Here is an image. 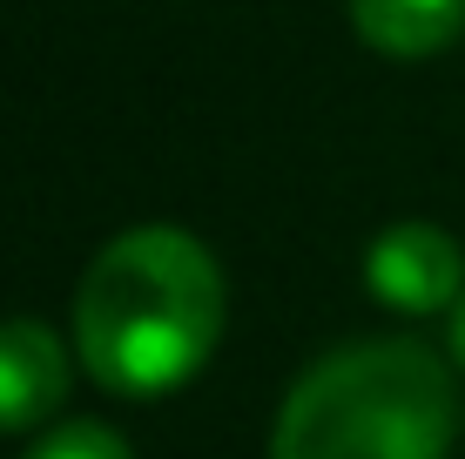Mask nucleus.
Listing matches in <instances>:
<instances>
[{
	"label": "nucleus",
	"instance_id": "1",
	"mask_svg": "<svg viewBox=\"0 0 465 459\" xmlns=\"http://www.w3.org/2000/svg\"><path fill=\"white\" fill-rule=\"evenodd\" d=\"M223 338V271L189 230H128L74 291L82 372L115 399H163Z\"/></svg>",
	"mask_w": 465,
	"mask_h": 459
},
{
	"label": "nucleus",
	"instance_id": "2",
	"mask_svg": "<svg viewBox=\"0 0 465 459\" xmlns=\"http://www.w3.org/2000/svg\"><path fill=\"white\" fill-rule=\"evenodd\" d=\"M452 419V372L411 338H371L291 385L270 459H445Z\"/></svg>",
	"mask_w": 465,
	"mask_h": 459
},
{
	"label": "nucleus",
	"instance_id": "3",
	"mask_svg": "<svg viewBox=\"0 0 465 459\" xmlns=\"http://www.w3.org/2000/svg\"><path fill=\"white\" fill-rule=\"evenodd\" d=\"M364 284L378 304L405 311V318H431L465 297V257L439 224H391L364 257Z\"/></svg>",
	"mask_w": 465,
	"mask_h": 459
},
{
	"label": "nucleus",
	"instance_id": "4",
	"mask_svg": "<svg viewBox=\"0 0 465 459\" xmlns=\"http://www.w3.org/2000/svg\"><path fill=\"white\" fill-rule=\"evenodd\" d=\"M68 399V352L35 318L0 324V433H27Z\"/></svg>",
	"mask_w": 465,
	"mask_h": 459
},
{
	"label": "nucleus",
	"instance_id": "5",
	"mask_svg": "<svg viewBox=\"0 0 465 459\" xmlns=\"http://www.w3.org/2000/svg\"><path fill=\"white\" fill-rule=\"evenodd\" d=\"M351 27L378 47V55H439L459 41L465 0H351Z\"/></svg>",
	"mask_w": 465,
	"mask_h": 459
},
{
	"label": "nucleus",
	"instance_id": "6",
	"mask_svg": "<svg viewBox=\"0 0 465 459\" xmlns=\"http://www.w3.org/2000/svg\"><path fill=\"white\" fill-rule=\"evenodd\" d=\"M27 459H135L122 446V433L115 425H94V419H82V425H61V433H47Z\"/></svg>",
	"mask_w": 465,
	"mask_h": 459
},
{
	"label": "nucleus",
	"instance_id": "7",
	"mask_svg": "<svg viewBox=\"0 0 465 459\" xmlns=\"http://www.w3.org/2000/svg\"><path fill=\"white\" fill-rule=\"evenodd\" d=\"M452 358H459V365H465V297H459V304H452Z\"/></svg>",
	"mask_w": 465,
	"mask_h": 459
}]
</instances>
